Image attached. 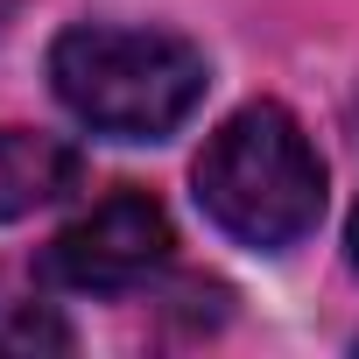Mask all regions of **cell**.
<instances>
[{
	"instance_id": "5",
	"label": "cell",
	"mask_w": 359,
	"mask_h": 359,
	"mask_svg": "<svg viewBox=\"0 0 359 359\" xmlns=\"http://www.w3.org/2000/svg\"><path fill=\"white\" fill-rule=\"evenodd\" d=\"M0 345H8V352H36V345H50V352H71V331H64L50 310H22L15 324H0Z\"/></svg>"
},
{
	"instance_id": "2",
	"label": "cell",
	"mask_w": 359,
	"mask_h": 359,
	"mask_svg": "<svg viewBox=\"0 0 359 359\" xmlns=\"http://www.w3.org/2000/svg\"><path fill=\"white\" fill-rule=\"evenodd\" d=\"M50 85L71 120L106 141H169L205 106V57L169 29H106L78 22L50 43Z\"/></svg>"
},
{
	"instance_id": "6",
	"label": "cell",
	"mask_w": 359,
	"mask_h": 359,
	"mask_svg": "<svg viewBox=\"0 0 359 359\" xmlns=\"http://www.w3.org/2000/svg\"><path fill=\"white\" fill-rule=\"evenodd\" d=\"M352 268H359V212H352Z\"/></svg>"
},
{
	"instance_id": "7",
	"label": "cell",
	"mask_w": 359,
	"mask_h": 359,
	"mask_svg": "<svg viewBox=\"0 0 359 359\" xmlns=\"http://www.w3.org/2000/svg\"><path fill=\"white\" fill-rule=\"evenodd\" d=\"M0 8H15V0H0Z\"/></svg>"
},
{
	"instance_id": "4",
	"label": "cell",
	"mask_w": 359,
	"mask_h": 359,
	"mask_svg": "<svg viewBox=\"0 0 359 359\" xmlns=\"http://www.w3.org/2000/svg\"><path fill=\"white\" fill-rule=\"evenodd\" d=\"M78 148L36 127H0V226H15L43 205H57L64 191H78Z\"/></svg>"
},
{
	"instance_id": "1",
	"label": "cell",
	"mask_w": 359,
	"mask_h": 359,
	"mask_svg": "<svg viewBox=\"0 0 359 359\" xmlns=\"http://www.w3.org/2000/svg\"><path fill=\"white\" fill-rule=\"evenodd\" d=\"M191 184H198V212L254 254H289L324 219V162L296 127V113L275 99L240 106L205 141Z\"/></svg>"
},
{
	"instance_id": "3",
	"label": "cell",
	"mask_w": 359,
	"mask_h": 359,
	"mask_svg": "<svg viewBox=\"0 0 359 359\" xmlns=\"http://www.w3.org/2000/svg\"><path fill=\"white\" fill-rule=\"evenodd\" d=\"M176 233H169V212L148 198V191H113L99 198L85 219H71L50 247V275L64 289H85V296H113V289H134L148 282L162 261H169Z\"/></svg>"
}]
</instances>
